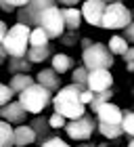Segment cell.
<instances>
[{
  "label": "cell",
  "mask_w": 134,
  "mask_h": 147,
  "mask_svg": "<svg viewBox=\"0 0 134 147\" xmlns=\"http://www.w3.org/2000/svg\"><path fill=\"white\" fill-rule=\"evenodd\" d=\"M86 86H80V84H67L61 86L55 97H52V105H55V111L61 113L65 120H76V118H82L86 113V105L80 101V92H82Z\"/></svg>",
  "instance_id": "cell-1"
},
{
  "label": "cell",
  "mask_w": 134,
  "mask_h": 147,
  "mask_svg": "<svg viewBox=\"0 0 134 147\" xmlns=\"http://www.w3.org/2000/svg\"><path fill=\"white\" fill-rule=\"evenodd\" d=\"M17 101L23 105V109L27 113H36V116H38V113H42L52 103V92L46 90L44 86H40L38 82H34L23 92H19Z\"/></svg>",
  "instance_id": "cell-2"
},
{
  "label": "cell",
  "mask_w": 134,
  "mask_h": 147,
  "mask_svg": "<svg viewBox=\"0 0 134 147\" xmlns=\"http://www.w3.org/2000/svg\"><path fill=\"white\" fill-rule=\"evenodd\" d=\"M29 32L31 28L23 23H15L13 28L6 30L4 40H2V46L6 51L9 57H25L27 55V49H29Z\"/></svg>",
  "instance_id": "cell-3"
},
{
  "label": "cell",
  "mask_w": 134,
  "mask_h": 147,
  "mask_svg": "<svg viewBox=\"0 0 134 147\" xmlns=\"http://www.w3.org/2000/svg\"><path fill=\"white\" fill-rule=\"evenodd\" d=\"M113 55L109 53L107 44L92 42L88 49H82V65L88 71L92 69H111L113 67Z\"/></svg>",
  "instance_id": "cell-4"
},
{
  "label": "cell",
  "mask_w": 134,
  "mask_h": 147,
  "mask_svg": "<svg viewBox=\"0 0 134 147\" xmlns=\"http://www.w3.org/2000/svg\"><path fill=\"white\" fill-rule=\"evenodd\" d=\"M132 21V11L124 2H111L107 4L100 28L103 30H124Z\"/></svg>",
  "instance_id": "cell-5"
},
{
  "label": "cell",
  "mask_w": 134,
  "mask_h": 147,
  "mask_svg": "<svg viewBox=\"0 0 134 147\" xmlns=\"http://www.w3.org/2000/svg\"><path fill=\"white\" fill-rule=\"evenodd\" d=\"M38 25L46 32L48 40H59L65 34V23H63V15H61V9L55 4V6H48L46 11H42L40 15V21Z\"/></svg>",
  "instance_id": "cell-6"
},
{
  "label": "cell",
  "mask_w": 134,
  "mask_h": 147,
  "mask_svg": "<svg viewBox=\"0 0 134 147\" xmlns=\"http://www.w3.org/2000/svg\"><path fill=\"white\" fill-rule=\"evenodd\" d=\"M55 4H57L55 0H29L25 6L15 11L17 23H23V25H27V28H36L42 11H46L48 6H55Z\"/></svg>",
  "instance_id": "cell-7"
},
{
  "label": "cell",
  "mask_w": 134,
  "mask_h": 147,
  "mask_svg": "<svg viewBox=\"0 0 134 147\" xmlns=\"http://www.w3.org/2000/svg\"><path fill=\"white\" fill-rule=\"evenodd\" d=\"M94 130H96V120L90 113H84L82 118H76V120H67V124H65L67 137L73 139V141H82V143L90 141Z\"/></svg>",
  "instance_id": "cell-8"
},
{
  "label": "cell",
  "mask_w": 134,
  "mask_h": 147,
  "mask_svg": "<svg viewBox=\"0 0 134 147\" xmlns=\"http://www.w3.org/2000/svg\"><path fill=\"white\" fill-rule=\"evenodd\" d=\"M105 9H107V2H103V0H84L80 13H82V19L86 23L94 25V28H100Z\"/></svg>",
  "instance_id": "cell-9"
},
{
  "label": "cell",
  "mask_w": 134,
  "mask_h": 147,
  "mask_svg": "<svg viewBox=\"0 0 134 147\" xmlns=\"http://www.w3.org/2000/svg\"><path fill=\"white\" fill-rule=\"evenodd\" d=\"M86 88L92 92H103L113 88V76L109 69H92L88 71V82H86Z\"/></svg>",
  "instance_id": "cell-10"
},
{
  "label": "cell",
  "mask_w": 134,
  "mask_h": 147,
  "mask_svg": "<svg viewBox=\"0 0 134 147\" xmlns=\"http://www.w3.org/2000/svg\"><path fill=\"white\" fill-rule=\"evenodd\" d=\"M25 118H27V111L23 109V105L19 101H11L0 107V120H4V122H9L11 126L13 124H23Z\"/></svg>",
  "instance_id": "cell-11"
},
{
  "label": "cell",
  "mask_w": 134,
  "mask_h": 147,
  "mask_svg": "<svg viewBox=\"0 0 134 147\" xmlns=\"http://www.w3.org/2000/svg\"><path fill=\"white\" fill-rule=\"evenodd\" d=\"M94 113H96V122H100V124H122V116H124L122 109L111 101L100 105Z\"/></svg>",
  "instance_id": "cell-12"
},
{
  "label": "cell",
  "mask_w": 134,
  "mask_h": 147,
  "mask_svg": "<svg viewBox=\"0 0 134 147\" xmlns=\"http://www.w3.org/2000/svg\"><path fill=\"white\" fill-rule=\"evenodd\" d=\"M40 86H44L46 90H50V92H57L59 88H61V78H59V74L52 69V67H44V69H40L38 71V76L34 78Z\"/></svg>",
  "instance_id": "cell-13"
},
{
  "label": "cell",
  "mask_w": 134,
  "mask_h": 147,
  "mask_svg": "<svg viewBox=\"0 0 134 147\" xmlns=\"http://www.w3.org/2000/svg\"><path fill=\"white\" fill-rule=\"evenodd\" d=\"M36 143V132L29 124H19L17 128H13V145L15 147H27Z\"/></svg>",
  "instance_id": "cell-14"
},
{
  "label": "cell",
  "mask_w": 134,
  "mask_h": 147,
  "mask_svg": "<svg viewBox=\"0 0 134 147\" xmlns=\"http://www.w3.org/2000/svg\"><path fill=\"white\" fill-rule=\"evenodd\" d=\"M29 126L36 132V143L38 145H42L48 137H52V128L48 126V118H44V116H36L29 122Z\"/></svg>",
  "instance_id": "cell-15"
},
{
  "label": "cell",
  "mask_w": 134,
  "mask_h": 147,
  "mask_svg": "<svg viewBox=\"0 0 134 147\" xmlns=\"http://www.w3.org/2000/svg\"><path fill=\"white\" fill-rule=\"evenodd\" d=\"M61 15H63V23H65V30H73L78 32L80 25H82V13H80L76 6H65L61 9Z\"/></svg>",
  "instance_id": "cell-16"
},
{
  "label": "cell",
  "mask_w": 134,
  "mask_h": 147,
  "mask_svg": "<svg viewBox=\"0 0 134 147\" xmlns=\"http://www.w3.org/2000/svg\"><path fill=\"white\" fill-rule=\"evenodd\" d=\"M31 67H34V63L27 57H9L6 59V69H9L11 76H15V74H29Z\"/></svg>",
  "instance_id": "cell-17"
},
{
  "label": "cell",
  "mask_w": 134,
  "mask_h": 147,
  "mask_svg": "<svg viewBox=\"0 0 134 147\" xmlns=\"http://www.w3.org/2000/svg\"><path fill=\"white\" fill-rule=\"evenodd\" d=\"M50 67L61 76V74H67L73 67V59L69 55H65V53H55V55L50 57Z\"/></svg>",
  "instance_id": "cell-18"
},
{
  "label": "cell",
  "mask_w": 134,
  "mask_h": 147,
  "mask_svg": "<svg viewBox=\"0 0 134 147\" xmlns=\"http://www.w3.org/2000/svg\"><path fill=\"white\" fill-rule=\"evenodd\" d=\"M34 82H36V80H34L29 74H15V76L9 80V88L15 92V97H17L19 92H23V90L27 88V86H31Z\"/></svg>",
  "instance_id": "cell-19"
},
{
  "label": "cell",
  "mask_w": 134,
  "mask_h": 147,
  "mask_svg": "<svg viewBox=\"0 0 134 147\" xmlns=\"http://www.w3.org/2000/svg\"><path fill=\"white\" fill-rule=\"evenodd\" d=\"M25 57H27L31 63H44L48 57H52V49H50V44H46V46H29Z\"/></svg>",
  "instance_id": "cell-20"
},
{
  "label": "cell",
  "mask_w": 134,
  "mask_h": 147,
  "mask_svg": "<svg viewBox=\"0 0 134 147\" xmlns=\"http://www.w3.org/2000/svg\"><path fill=\"white\" fill-rule=\"evenodd\" d=\"M107 49H109V53H111L113 57H115V55L122 57L124 53L130 49V44L126 42L122 36H117V34H115V36H111V38H109V42H107Z\"/></svg>",
  "instance_id": "cell-21"
},
{
  "label": "cell",
  "mask_w": 134,
  "mask_h": 147,
  "mask_svg": "<svg viewBox=\"0 0 134 147\" xmlns=\"http://www.w3.org/2000/svg\"><path fill=\"white\" fill-rule=\"evenodd\" d=\"M96 130L105 139H119V137L124 135L122 124H100V122H96Z\"/></svg>",
  "instance_id": "cell-22"
},
{
  "label": "cell",
  "mask_w": 134,
  "mask_h": 147,
  "mask_svg": "<svg viewBox=\"0 0 134 147\" xmlns=\"http://www.w3.org/2000/svg\"><path fill=\"white\" fill-rule=\"evenodd\" d=\"M46 44H50L46 32L40 28V25L31 28V32H29V46H46Z\"/></svg>",
  "instance_id": "cell-23"
},
{
  "label": "cell",
  "mask_w": 134,
  "mask_h": 147,
  "mask_svg": "<svg viewBox=\"0 0 134 147\" xmlns=\"http://www.w3.org/2000/svg\"><path fill=\"white\" fill-rule=\"evenodd\" d=\"M0 147H15L13 145V126L0 120Z\"/></svg>",
  "instance_id": "cell-24"
},
{
  "label": "cell",
  "mask_w": 134,
  "mask_h": 147,
  "mask_svg": "<svg viewBox=\"0 0 134 147\" xmlns=\"http://www.w3.org/2000/svg\"><path fill=\"white\" fill-rule=\"evenodd\" d=\"M113 99V88H109V90H103V92H94V97H92V101H90V105L88 107L92 109V111H96L100 105H105V103H109Z\"/></svg>",
  "instance_id": "cell-25"
},
{
  "label": "cell",
  "mask_w": 134,
  "mask_h": 147,
  "mask_svg": "<svg viewBox=\"0 0 134 147\" xmlns=\"http://www.w3.org/2000/svg\"><path fill=\"white\" fill-rule=\"evenodd\" d=\"M122 130L124 135H128L130 139H134V111L132 109H122Z\"/></svg>",
  "instance_id": "cell-26"
},
{
  "label": "cell",
  "mask_w": 134,
  "mask_h": 147,
  "mask_svg": "<svg viewBox=\"0 0 134 147\" xmlns=\"http://www.w3.org/2000/svg\"><path fill=\"white\" fill-rule=\"evenodd\" d=\"M71 82L73 84H80V86H86V82H88V69H86L84 65L73 67V71H71Z\"/></svg>",
  "instance_id": "cell-27"
},
{
  "label": "cell",
  "mask_w": 134,
  "mask_h": 147,
  "mask_svg": "<svg viewBox=\"0 0 134 147\" xmlns=\"http://www.w3.org/2000/svg\"><path fill=\"white\" fill-rule=\"evenodd\" d=\"M65 124H67V120L61 116V113H50V118H48V126L52 130H59V128H65Z\"/></svg>",
  "instance_id": "cell-28"
},
{
  "label": "cell",
  "mask_w": 134,
  "mask_h": 147,
  "mask_svg": "<svg viewBox=\"0 0 134 147\" xmlns=\"http://www.w3.org/2000/svg\"><path fill=\"white\" fill-rule=\"evenodd\" d=\"M13 97H15V92L9 88V84H2V82H0V107L6 105V103H11Z\"/></svg>",
  "instance_id": "cell-29"
},
{
  "label": "cell",
  "mask_w": 134,
  "mask_h": 147,
  "mask_svg": "<svg viewBox=\"0 0 134 147\" xmlns=\"http://www.w3.org/2000/svg\"><path fill=\"white\" fill-rule=\"evenodd\" d=\"M40 147H71L67 141H63L61 137H57V135H52V137H48L46 141L40 145Z\"/></svg>",
  "instance_id": "cell-30"
},
{
  "label": "cell",
  "mask_w": 134,
  "mask_h": 147,
  "mask_svg": "<svg viewBox=\"0 0 134 147\" xmlns=\"http://www.w3.org/2000/svg\"><path fill=\"white\" fill-rule=\"evenodd\" d=\"M124 32V34H122V38L126 40V42H128L130 46H134V19H132V21L128 23V25H126V28L122 30Z\"/></svg>",
  "instance_id": "cell-31"
},
{
  "label": "cell",
  "mask_w": 134,
  "mask_h": 147,
  "mask_svg": "<svg viewBox=\"0 0 134 147\" xmlns=\"http://www.w3.org/2000/svg\"><path fill=\"white\" fill-rule=\"evenodd\" d=\"M122 59H124V63H126V69H128V71H134V46H130V49L124 53Z\"/></svg>",
  "instance_id": "cell-32"
},
{
  "label": "cell",
  "mask_w": 134,
  "mask_h": 147,
  "mask_svg": "<svg viewBox=\"0 0 134 147\" xmlns=\"http://www.w3.org/2000/svg\"><path fill=\"white\" fill-rule=\"evenodd\" d=\"M92 97H94V92H92V90H88V88H84L82 92H80V101H82L84 105H90Z\"/></svg>",
  "instance_id": "cell-33"
},
{
  "label": "cell",
  "mask_w": 134,
  "mask_h": 147,
  "mask_svg": "<svg viewBox=\"0 0 134 147\" xmlns=\"http://www.w3.org/2000/svg\"><path fill=\"white\" fill-rule=\"evenodd\" d=\"M2 2H6V4H9V6H13V9H21V6H25V4H27L29 2V0H2Z\"/></svg>",
  "instance_id": "cell-34"
},
{
  "label": "cell",
  "mask_w": 134,
  "mask_h": 147,
  "mask_svg": "<svg viewBox=\"0 0 134 147\" xmlns=\"http://www.w3.org/2000/svg\"><path fill=\"white\" fill-rule=\"evenodd\" d=\"M55 2L63 4V6H76V4H80V2H84V0H55Z\"/></svg>",
  "instance_id": "cell-35"
},
{
  "label": "cell",
  "mask_w": 134,
  "mask_h": 147,
  "mask_svg": "<svg viewBox=\"0 0 134 147\" xmlns=\"http://www.w3.org/2000/svg\"><path fill=\"white\" fill-rule=\"evenodd\" d=\"M6 30H9V28H6V23L2 21V19H0V44H2V40H4V34H6Z\"/></svg>",
  "instance_id": "cell-36"
},
{
  "label": "cell",
  "mask_w": 134,
  "mask_h": 147,
  "mask_svg": "<svg viewBox=\"0 0 134 147\" xmlns=\"http://www.w3.org/2000/svg\"><path fill=\"white\" fill-rule=\"evenodd\" d=\"M6 59H9V55H6V51H4V46L0 44V65L6 63Z\"/></svg>",
  "instance_id": "cell-37"
},
{
  "label": "cell",
  "mask_w": 134,
  "mask_h": 147,
  "mask_svg": "<svg viewBox=\"0 0 134 147\" xmlns=\"http://www.w3.org/2000/svg\"><path fill=\"white\" fill-rule=\"evenodd\" d=\"M0 9H2V11H6V13H15V9H13V6H9L6 2H2V0H0Z\"/></svg>",
  "instance_id": "cell-38"
},
{
  "label": "cell",
  "mask_w": 134,
  "mask_h": 147,
  "mask_svg": "<svg viewBox=\"0 0 134 147\" xmlns=\"http://www.w3.org/2000/svg\"><path fill=\"white\" fill-rule=\"evenodd\" d=\"M80 42H82V49H88V46L92 44V40H90V38H82Z\"/></svg>",
  "instance_id": "cell-39"
},
{
  "label": "cell",
  "mask_w": 134,
  "mask_h": 147,
  "mask_svg": "<svg viewBox=\"0 0 134 147\" xmlns=\"http://www.w3.org/2000/svg\"><path fill=\"white\" fill-rule=\"evenodd\" d=\"M78 147H94V145H92V143H90V141H88V143H86V141H84V143H80V145H78Z\"/></svg>",
  "instance_id": "cell-40"
},
{
  "label": "cell",
  "mask_w": 134,
  "mask_h": 147,
  "mask_svg": "<svg viewBox=\"0 0 134 147\" xmlns=\"http://www.w3.org/2000/svg\"><path fill=\"white\" fill-rule=\"evenodd\" d=\"M94 147H109L107 143H98V145H94Z\"/></svg>",
  "instance_id": "cell-41"
},
{
  "label": "cell",
  "mask_w": 134,
  "mask_h": 147,
  "mask_svg": "<svg viewBox=\"0 0 134 147\" xmlns=\"http://www.w3.org/2000/svg\"><path fill=\"white\" fill-rule=\"evenodd\" d=\"M128 147H134V139H130V141H128Z\"/></svg>",
  "instance_id": "cell-42"
}]
</instances>
